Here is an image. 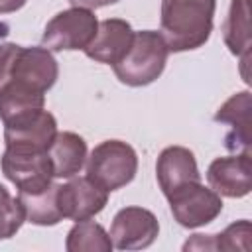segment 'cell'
Here are the masks:
<instances>
[{"instance_id": "obj_1", "label": "cell", "mask_w": 252, "mask_h": 252, "mask_svg": "<svg viewBox=\"0 0 252 252\" xmlns=\"http://www.w3.org/2000/svg\"><path fill=\"white\" fill-rule=\"evenodd\" d=\"M217 0H161V35L173 53L199 49L213 32Z\"/></svg>"}, {"instance_id": "obj_2", "label": "cell", "mask_w": 252, "mask_h": 252, "mask_svg": "<svg viewBox=\"0 0 252 252\" xmlns=\"http://www.w3.org/2000/svg\"><path fill=\"white\" fill-rule=\"evenodd\" d=\"M169 47L159 32H134L132 43L124 57L114 63V73L128 87H146L154 83L165 69Z\"/></svg>"}, {"instance_id": "obj_3", "label": "cell", "mask_w": 252, "mask_h": 252, "mask_svg": "<svg viewBox=\"0 0 252 252\" xmlns=\"http://www.w3.org/2000/svg\"><path fill=\"white\" fill-rule=\"evenodd\" d=\"M136 150L122 140H104L87 158V177L108 193L128 185L136 177Z\"/></svg>"}, {"instance_id": "obj_4", "label": "cell", "mask_w": 252, "mask_h": 252, "mask_svg": "<svg viewBox=\"0 0 252 252\" xmlns=\"http://www.w3.org/2000/svg\"><path fill=\"white\" fill-rule=\"evenodd\" d=\"M98 30V20L93 10L69 8L55 14L41 35V45L49 51H75L85 49Z\"/></svg>"}, {"instance_id": "obj_5", "label": "cell", "mask_w": 252, "mask_h": 252, "mask_svg": "<svg viewBox=\"0 0 252 252\" xmlns=\"http://www.w3.org/2000/svg\"><path fill=\"white\" fill-rule=\"evenodd\" d=\"M171 215L177 224L185 228H197L213 222L222 211V199L211 187H205L201 181L187 183L173 193L165 195Z\"/></svg>"}, {"instance_id": "obj_6", "label": "cell", "mask_w": 252, "mask_h": 252, "mask_svg": "<svg viewBox=\"0 0 252 252\" xmlns=\"http://www.w3.org/2000/svg\"><path fill=\"white\" fill-rule=\"evenodd\" d=\"M55 136H57V120L45 108L26 112L22 116L4 122L6 150L47 152Z\"/></svg>"}, {"instance_id": "obj_7", "label": "cell", "mask_w": 252, "mask_h": 252, "mask_svg": "<svg viewBox=\"0 0 252 252\" xmlns=\"http://www.w3.org/2000/svg\"><path fill=\"white\" fill-rule=\"evenodd\" d=\"M2 173L18 191L33 193L53 183V167L47 152H18L4 150L0 158Z\"/></svg>"}, {"instance_id": "obj_8", "label": "cell", "mask_w": 252, "mask_h": 252, "mask_svg": "<svg viewBox=\"0 0 252 252\" xmlns=\"http://www.w3.org/2000/svg\"><path fill=\"white\" fill-rule=\"evenodd\" d=\"M159 234V222L156 215L144 207L120 209L110 226L112 246L118 250H142L154 244Z\"/></svg>"}, {"instance_id": "obj_9", "label": "cell", "mask_w": 252, "mask_h": 252, "mask_svg": "<svg viewBox=\"0 0 252 252\" xmlns=\"http://www.w3.org/2000/svg\"><path fill=\"white\" fill-rule=\"evenodd\" d=\"M57 203L63 219L85 220L98 215L108 203V191L93 179L69 177L67 183L57 185Z\"/></svg>"}, {"instance_id": "obj_10", "label": "cell", "mask_w": 252, "mask_h": 252, "mask_svg": "<svg viewBox=\"0 0 252 252\" xmlns=\"http://www.w3.org/2000/svg\"><path fill=\"white\" fill-rule=\"evenodd\" d=\"M209 187L230 199L246 197L252 189V159L250 152H238L234 156L217 158L207 169Z\"/></svg>"}, {"instance_id": "obj_11", "label": "cell", "mask_w": 252, "mask_h": 252, "mask_svg": "<svg viewBox=\"0 0 252 252\" xmlns=\"http://www.w3.org/2000/svg\"><path fill=\"white\" fill-rule=\"evenodd\" d=\"M57 75H59V67L49 49H45L43 45H32V47L20 45L8 81H20L35 87L41 93H47L55 85Z\"/></svg>"}, {"instance_id": "obj_12", "label": "cell", "mask_w": 252, "mask_h": 252, "mask_svg": "<svg viewBox=\"0 0 252 252\" xmlns=\"http://www.w3.org/2000/svg\"><path fill=\"white\" fill-rule=\"evenodd\" d=\"M132 37H134V30L126 20L108 18V20L98 22V30H96L93 41L83 51L93 61L114 65L128 51Z\"/></svg>"}, {"instance_id": "obj_13", "label": "cell", "mask_w": 252, "mask_h": 252, "mask_svg": "<svg viewBox=\"0 0 252 252\" xmlns=\"http://www.w3.org/2000/svg\"><path fill=\"white\" fill-rule=\"evenodd\" d=\"M156 177L163 195H169L187 183L201 181L197 159L193 152L183 146H169L159 154L156 161Z\"/></svg>"}, {"instance_id": "obj_14", "label": "cell", "mask_w": 252, "mask_h": 252, "mask_svg": "<svg viewBox=\"0 0 252 252\" xmlns=\"http://www.w3.org/2000/svg\"><path fill=\"white\" fill-rule=\"evenodd\" d=\"M250 110L252 98L248 91L232 94L217 112L215 122L228 124L230 130L224 136V146L230 152H250Z\"/></svg>"}, {"instance_id": "obj_15", "label": "cell", "mask_w": 252, "mask_h": 252, "mask_svg": "<svg viewBox=\"0 0 252 252\" xmlns=\"http://www.w3.org/2000/svg\"><path fill=\"white\" fill-rule=\"evenodd\" d=\"M222 37L228 47V51L236 57H240L242 65V77L248 83V73L246 65L250 59V2L248 0H232L228 8V16L222 24Z\"/></svg>"}, {"instance_id": "obj_16", "label": "cell", "mask_w": 252, "mask_h": 252, "mask_svg": "<svg viewBox=\"0 0 252 252\" xmlns=\"http://www.w3.org/2000/svg\"><path fill=\"white\" fill-rule=\"evenodd\" d=\"M47 156L51 159L53 177H75L87 161V142L75 132H57Z\"/></svg>"}, {"instance_id": "obj_17", "label": "cell", "mask_w": 252, "mask_h": 252, "mask_svg": "<svg viewBox=\"0 0 252 252\" xmlns=\"http://www.w3.org/2000/svg\"><path fill=\"white\" fill-rule=\"evenodd\" d=\"M45 106V93L20 81H8L0 87V120L8 122L26 112Z\"/></svg>"}, {"instance_id": "obj_18", "label": "cell", "mask_w": 252, "mask_h": 252, "mask_svg": "<svg viewBox=\"0 0 252 252\" xmlns=\"http://www.w3.org/2000/svg\"><path fill=\"white\" fill-rule=\"evenodd\" d=\"M18 201L22 205L24 217L28 222L37 226H53L59 220H63L59 203H57V185L51 183L41 191L24 193L18 191Z\"/></svg>"}, {"instance_id": "obj_19", "label": "cell", "mask_w": 252, "mask_h": 252, "mask_svg": "<svg viewBox=\"0 0 252 252\" xmlns=\"http://www.w3.org/2000/svg\"><path fill=\"white\" fill-rule=\"evenodd\" d=\"M250 220L242 219L228 224L219 234H193L183 244V250H250Z\"/></svg>"}, {"instance_id": "obj_20", "label": "cell", "mask_w": 252, "mask_h": 252, "mask_svg": "<svg viewBox=\"0 0 252 252\" xmlns=\"http://www.w3.org/2000/svg\"><path fill=\"white\" fill-rule=\"evenodd\" d=\"M112 248L110 234L91 219L75 220L73 228L67 232V252H110Z\"/></svg>"}, {"instance_id": "obj_21", "label": "cell", "mask_w": 252, "mask_h": 252, "mask_svg": "<svg viewBox=\"0 0 252 252\" xmlns=\"http://www.w3.org/2000/svg\"><path fill=\"white\" fill-rule=\"evenodd\" d=\"M26 222L18 197H12L4 185H0V240L12 238Z\"/></svg>"}, {"instance_id": "obj_22", "label": "cell", "mask_w": 252, "mask_h": 252, "mask_svg": "<svg viewBox=\"0 0 252 252\" xmlns=\"http://www.w3.org/2000/svg\"><path fill=\"white\" fill-rule=\"evenodd\" d=\"M20 51V45L18 43H0V87L10 79V73H12V65L16 61V55Z\"/></svg>"}, {"instance_id": "obj_23", "label": "cell", "mask_w": 252, "mask_h": 252, "mask_svg": "<svg viewBox=\"0 0 252 252\" xmlns=\"http://www.w3.org/2000/svg\"><path fill=\"white\" fill-rule=\"evenodd\" d=\"M118 0H69L71 6H77V8H87V10H96V8H102V6H108V4H116Z\"/></svg>"}, {"instance_id": "obj_24", "label": "cell", "mask_w": 252, "mask_h": 252, "mask_svg": "<svg viewBox=\"0 0 252 252\" xmlns=\"http://www.w3.org/2000/svg\"><path fill=\"white\" fill-rule=\"evenodd\" d=\"M28 0H0V14H12L26 6Z\"/></svg>"}]
</instances>
